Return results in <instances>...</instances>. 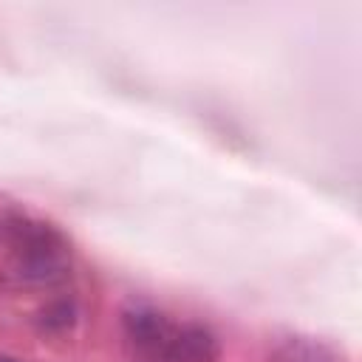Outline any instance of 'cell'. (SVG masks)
<instances>
[{
    "label": "cell",
    "instance_id": "3957f363",
    "mask_svg": "<svg viewBox=\"0 0 362 362\" xmlns=\"http://www.w3.org/2000/svg\"><path fill=\"white\" fill-rule=\"evenodd\" d=\"M218 337L206 325H175L161 362H215Z\"/></svg>",
    "mask_w": 362,
    "mask_h": 362
},
{
    "label": "cell",
    "instance_id": "8992f818",
    "mask_svg": "<svg viewBox=\"0 0 362 362\" xmlns=\"http://www.w3.org/2000/svg\"><path fill=\"white\" fill-rule=\"evenodd\" d=\"M0 362H23V359H14V356H0Z\"/></svg>",
    "mask_w": 362,
    "mask_h": 362
},
{
    "label": "cell",
    "instance_id": "6da1fadb",
    "mask_svg": "<svg viewBox=\"0 0 362 362\" xmlns=\"http://www.w3.org/2000/svg\"><path fill=\"white\" fill-rule=\"evenodd\" d=\"M6 232L11 246V272L17 280L51 286L68 274V243L54 226L31 218H11Z\"/></svg>",
    "mask_w": 362,
    "mask_h": 362
},
{
    "label": "cell",
    "instance_id": "5b68a950",
    "mask_svg": "<svg viewBox=\"0 0 362 362\" xmlns=\"http://www.w3.org/2000/svg\"><path fill=\"white\" fill-rule=\"evenodd\" d=\"M76 322V305L74 300H51L40 311V325L45 331H65Z\"/></svg>",
    "mask_w": 362,
    "mask_h": 362
},
{
    "label": "cell",
    "instance_id": "7a4b0ae2",
    "mask_svg": "<svg viewBox=\"0 0 362 362\" xmlns=\"http://www.w3.org/2000/svg\"><path fill=\"white\" fill-rule=\"evenodd\" d=\"M122 325H124L127 339L136 348H141L144 354H150L153 359H161V354L175 331V325L167 320V314H161L158 308L144 305V303L127 305L122 311Z\"/></svg>",
    "mask_w": 362,
    "mask_h": 362
},
{
    "label": "cell",
    "instance_id": "277c9868",
    "mask_svg": "<svg viewBox=\"0 0 362 362\" xmlns=\"http://www.w3.org/2000/svg\"><path fill=\"white\" fill-rule=\"evenodd\" d=\"M269 362H337V354L311 337H288L283 339L274 351Z\"/></svg>",
    "mask_w": 362,
    "mask_h": 362
}]
</instances>
